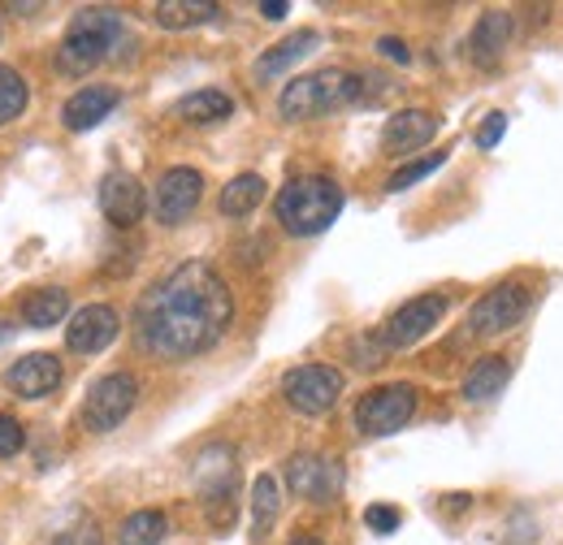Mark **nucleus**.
Returning <instances> with one entry per match:
<instances>
[{"label": "nucleus", "instance_id": "nucleus-1", "mask_svg": "<svg viewBox=\"0 0 563 545\" xmlns=\"http://www.w3.org/2000/svg\"><path fill=\"white\" fill-rule=\"evenodd\" d=\"M234 316L225 281L191 260L161 277L140 303V342L161 359H191L221 342Z\"/></svg>", "mask_w": 563, "mask_h": 545}, {"label": "nucleus", "instance_id": "nucleus-2", "mask_svg": "<svg viewBox=\"0 0 563 545\" xmlns=\"http://www.w3.org/2000/svg\"><path fill=\"white\" fill-rule=\"evenodd\" d=\"M274 208H278V221L286 234L312 238V234H321V230H330V225L339 221V212H343V191H339V182L308 174V178L286 182L278 191V204Z\"/></svg>", "mask_w": 563, "mask_h": 545}, {"label": "nucleus", "instance_id": "nucleus-3", "mask_svg": "<svg viewBox=\"0 0 563 545\" xmlns=\"http://www.w3.org/2000/svg\"><path fill=\"white\" fill-rule=\"evenodd\" d=\"M360 100V78L347 69H317V74H303V78H290L282 87L278 109L282 118L290 122H308V118H321V113H334L343 104Z\"/></svg>", "mask_w": 563, "mask_h": 545}, {"label": "nucleus", "instance_id": "nucleus-4", "mask_svg": "<svg viewBox=\"0 0 563 545\" xmlns=\"http://www.w3.org/2000/svg\"><path fill=\"white\" fill-rule=\"evenodd\" d=\"M122 40V18L113 9H82L74 13L70 31L57 48V66L62 74H87L96 69Z\"/></svg>", "mask_w": 563, "mask_h": 545}, {"label": "nucleus", "instance_id": "nucleus-5", "mask_svg": "<svg viewBox=\"0 0 563 545\" xmlns=\"http://www.w3.org/2000/svg\"><path fill=\"white\" fill-rule=\"evenodd\" d=\"M234 480H239V464L230 446H209L196 464V485L209 502V520L217 529H230L234 520Z\"/></svg>", "mask_w": 563, "mask_h": 545}, {"label": "nucleus", "instance_id": "nucleus-6", "mask_svg": "<svg viewBox=\"0 0 563 545\" xmlns=\"http://www.w3.org/2000/svg\"><path fill=\"white\" fill-rule=\"evenodd\" d=\"M282 394L286 403L303 415H321L339 403L343 394V372L330 368V364H303V368H290L282 377Z\"/></svg>", "mask_w": 563, "mask_h": 545}, {"label": "nucleus", "instance_id": "nucleus-7", "mask_svg": "<svg viewBox=\"0 0 563 545\" xmlns=\"http://www.w3.org/2000/svg\"><path fill=\"white\" fill-rule=\"evenodd\" d=\"M135 399H140V381L131 372H109V377H100L91 386V394L82 403V424L91 433H109L131 415Z\"/></svg>", "mask_w": 563, "mask_h": 545}, {"label": "nucleus", "instance_id": "nucleus-8", "mask_svg": "<svg viewBox=\"0 0 563 545\" xmlns=\"http://www.w3.org/2000/svg\"><path fill=\"white\" fill-rule=\"evenodd\" d=\"M417 411V390L412 386H382V390H368L355 408V429L364 437H386L395 429H404Z\"/></svg>", "mask_w": 563, "mask_h": 545}, {"label": "nucleus", "instance_id": "nucleus-9", "mask_svg": "<svg viewBox=\"0 0 563 545\" xmlns=\"http://www.w3.org/2000/svg\"><path fill=\"white\" fill-rule=\"evenodd\" d=\"M200 196H205V178L196 169H187V165L165 169L156 182V196H152V212L161 225H183L196 212Z\"/></svg>", "mask_w": 563, "mask_h": 545}, {"label": "nucleus", "instance_id": "nucleus-10", "mask_svg": "<svg viewBox=\"0 0 563 545\" xmlns=\"http://www.w3.org/2000/svg\"><path fill=\"white\" fill-rule=\"evenodd\" d=\"M525 312H529V294H525L520 286H494V290H486V294L473 303V312H468V334H477V338L507 334Z\"/></svg>", "mask_w": 563, "mask_h": 545}, {"label": "nucleus", "instance_id": "nucleus-11", "mask_svg": "<svg viewBox=\"0 0 563 545\" xmlns=\"http://www.w3.org/2000/svg\"><path fill=\"white\" fill-rule=\"evenodd\" d=\"M442 312H446V299L442 294H421V299H412V303H404L386 325H382V334L377 342L386 346V351H404V346H412V342H421L438 321H442Z\"/></svg>", "mask_w": 563, "mask_h": 545}, {"label": "nucleus", "instance_id": "nucleus-12", "mask_svg": "<svg viewBox=\"0 0 563 545\" xmlns=\"http://www.w3.org/2000/svg\"><path fill=\"white\" fill-rule=\"evenodd\" d=\"M286 480H290V493H299L308 502H330L343 489L339 464L325 459V455H295L286 464Z\"/></svg>", "mask_w": 563, "mask_h": 545}, {"label": "nucleus", "instance_id": "nucleus-13", "mask_svg": "<svg viewBox=\"0 0 563 545\" xmlns=\"http://www.w3.org/2000/svg\"><path fill=\"white\" fill-rule=\"evenodd\" d=\"M118 312L109 303H87L82 312H74V321L66 325V346L74 355H96L104 351L109 342L118 338Z\"/></svg>", "mask_w": 563, "mask_h": 545}, {"label": "nucleus", "instance_id": "nucleus-14", "mask_svg": "<svg viewBox=\"0 0 563 545\" xmlns=\"http://www.w3.org/2000/svg\"><path fill=\"white\" fill-rule=\"evenodd\" d=\"M57 386H62V359L48 355V351H35V355H26L9 368V390L22 394V399H44Z\"/></svg>", "mask_w": 563, "mask_h": 545}, {"label": "nucleus", "instance_id": "nucleus-15", "mask_svg": "<svg viewBox=\"0 0 563 545\" xmlns=\"http://www.w3.org/2000/svg\"><path fill=\"white\" fill-rule=\"evenodd\" d=\"M100 208H104V216L113 225H135L143 216V208H147V196H143V187L131 174H109L100 182Z\"/></svg>", "mask_w": 563, "mask_h": 545}, {"label": "nucleus", "instance_id": "nucleus-16", "mask_svg": "<svg viewBox=\"0 0 563 545\" xmlns=\"http://www.w3.org/2000/svg\"><path fill=\"white\" fill-rule=\"evenodd\" d=\"M507 40H511V13L503 9H486L482 22L473 26V40H468V57L482 69H494L507 53Z\"/></svg>", "mask_w": 563, "mask_h": 545}, {"label": "nucleus", "instance_id": "nucleus-17", "mask_svg": "<svg viewBox=\"0 0 563 545\" xmlns=\"http://www.w3.org/2000/svg\"><path fill=\"white\" fill-rule=\"evenodd\" d=\"M433 135H438V118H433V113H424V109H404V113H395V118L386 122L382 143H386V152L404 156V152L429 143Z\"/></svg>", "mask_w": 563, "mask_h": 545}, {"label": "nucleus", "instance_id": "nucleus-18", "mask_svg": "<svg viewBox=\"0 0 563 545\" xmlns=\"http://www.w3.org/2000/svg\"><path fill=\"white\" fill-rule=\"evenodd\" d=\"M113 109H118V91H113V87H82V91H74L70 100H66L62 118H66L70 131H91V126H100Z\"/></svg>", "mask_w": 563, "mask_h": 545}, {"label": "nucleus", "instance_id": "nucleus-19", "mask_svg": "<svg viewBox=\"0 0 563 545\" xmlns=\"http://www.w3.org/2000/svg\"><path fill=\"white\" fill-rule=\"evenodd\" d=\"M507 377H511V364H507L503 355H486V359H477V364H473V372L464 377V399H468V403H490L494 394H503Z\"/></svg>", "mask_w": 563, "mask_h": 545}, {"label": "nucleus", "instance_id": "nucleus-20", "mask_svg": "<svg viewBox=\"0 0 563 545\" xmlns=\"http://www.w3.org/2000/svg\"><path fill=\"white\" fill-rule=\"evenodd\" d=\"M221 13V4L212 0H161L152 9V18L165 26V31H187V26H205Z\"/></svg>", "mask_w": 563, "mask_h": 545}, {"label": "nucleus", "instance_id": "nucleus-21", "mask_svg": "<svg viewBox=\"0 0 563 545\" xmlns=\"http://www.w3.org/2000/svg\"><path fill=\"white\" fill-rule=\"evenodd\" d=\"M317 44H321V40H317V31H295L290 40H282L278 48H269V53L256 62V78H278V74H286L295 62H303Z\"/></svg>", "mask_w": 563, "mask_h": 545}, {"label": "nucleus", "instance_id": "nucleus-22", "mask_svg": "<svg viewBox=\"0 0 563 545\" xmlns=\"http://www.w3.org/2000/svg\"><path fill=\"white\" fill-rule=\"evenodd\" d=\"M66 312H70V299H66V290H57V286L31 290V294L22 299V321H26L31 330H48V325L66 321Z\"/></svg>", "mask_w": 563, "mask_h": 545}, {"label": "nucleus", "instance_id": "nucleus-23", "mask_svg": "<svg viewBox=\"0 0 563 545\" xmlns=\"http://www.w3.org/2000/svg\"><path fill=\"white\" fill-rule=\"evenodd\" d=\"M230 113H234V100H230L225 91H217V87H205V91H196V96H187V100L178 104V118H187V122H196V126L221 122V118H230Z\"/></svg>", "mask_w": 563, "mask_h": 545}, {"label": "nucleus", "instance_id": "nucleus-24", "mask_svg": "<svg viewBox=\"0 0 563 545\" xmlns=\"http://www.w3.org/2000/svg\"><path fill=\"white\" fill-rule=\"evenodd\" d=\"M265 200V178L261 174H239L225 191H221V212L225 216H247Z\"/></svg>", "mask_w": 563, "mask_h": 545}, {"label": "nucleus", "instance_id": "nucleus-25", "mask_svg": "<svg viewBox=\"0 0 563 545\" xmlns=\"http://www.w3.org/2000/svg\"><path fill=\"white\" fill-rule=\"evenodd\" d=\"M165 533H169V520H165L161 511H135V515L122 520L118 542L122 545H161L165 542Z\"/></svg>", "mask_w": 563, "mask_h": 545}, {"label": "nucleus", "instance_id": "nucleus-26", "mask_svg": "<svg viewBox=\"0 0 563 545\" xmlns=\"http://www.w3.org/2000/svg\"><path fill=\"white\" fill-rule=\"evenodd\" d=\"M278 480L274 477H256V485H252V529L256 533H269L274 529V520H278Z\"/></svg>", "mask_w": 563, "mask_h": 545}, {"label": "nucleus", "instance_id": "nucleus-27", "mask_svg": "<svg viewBox=\"0 0 563 545\" xmlns=\"http://www.w3.org/2000/svg\"><path fill=\"white\" fill-rule=\"evenodd\" d=\"M26 109V82L13 66H0V126Z\"/></svg>", "mask_w": 563, "mask_h": 545}, {"label": "nucleus", "instance_id": "nucleus-28", "mask_svg": "<svg viewBox=\"0 0 563 545\" xmlns=\"http://www.w3.org/2000/svg\"><path fill=\"white\" fill-rule=\"evenodd\" d=\"M442 160H446L442 152H433V156H424V160H412V165H404V169H395L386 187H390V191H408L412 182H421V178H429V174H433V169H438Z\"/></svg>", "mask_w": 563, "mask_h": 545}, {"label": "nucleus", "instance_id": "nucleus-29", "mask_svg": "<svg viewBox=\"0 0 563 545\" xmlns=\"http://www.w3.org/2000/svg\"><path fill=\"white\" fill-rule=\"evenodd\" d=\"M53 545H100V529H96V520H78L66 533H57Z\"/></svg>", "mask_w": 563, "mask_h": 545}, {"label": "nucleus", "instance_id": "nucleus-30", "mask_svg": "<svg viewBox=\"0 0 563 545\" xmlns=\"http://www.w3.org/2000/svg\"><path fill=\"white\" fill-rule=\"evenodd\" d=\"M22 424L13 420V415H0V459H9V455H18L22 451Z\"/></svg>", "mask_w": 563, "mask_h": 545}, {"label": "nucleus", "instance_id": "nucleus-31", "mask_svg": "<svg viewBox=\"0 0 563 545\" xmlns=\"http://www.w3.org/2000/svg\"><path fill=\"white\" fill-rule=\"evenodd\" d=\"M364 524H368L373 533H395V529H399V511H395V507H368V511H364Z\"/></svg>", "mask_w": 563, "mask_h": 545}, {"label": "nucleus", "instance_id": "nucleus-32", "mask_svg": "<svg viewBox=\"0 0 563 545\" xmlns=\"http://www.w3.org/2000/svg\"><path fill=\"white\" fill-rule=\"evenodd\" d=\"M503 131H507V113H490L486 126L477 131V147H494V143L503 138Z\"/></svg>", "mask_w": 563, "mask_h": 545}, {"label": "nucleus", "instance_id": "nucleus-33", "mask_svg": "<svg viewBox=\"0 0 563 545\" xmlns=\"http://www.w3.org/2000/svg\"><path fill=\"white\" fill-rule=\"evenodd\" d=\"M377 48H382L390 62H404V66H408V57H412V53H408V44H404V40H390V35H386Z\"/></svg>", "mask_w": 563, "mask_h": 545}, {"label": "nucleus", "instance_id": "nucleus-34", "mask_svg": "<svg viewBox=\"0 0 563 545\" xmlns=\"http://www.w3.org/2000/svg\"><path fill=\"white\" fill-rule=\"evenodd\" d=\"M261 13H265L269 22H278V18L290 13V4H286V0H265V4H261Z\"/></svg>", "mask_w": 563, "mask_h": 545}, {"label": "nucleus", "instance_id": "nucleus-35", "mask_svg": "<svg viewBox=\"0 0 563 545\" xmlns=\"http://www.w3.org/2000/svg\"><path fill=\"white\" fill-rule=\"evenodd\" d=\"M290 545H321V542H317V537H295Z\"/></svg>", "mask_w": 563, "mask_h": 545}]
</instances>
